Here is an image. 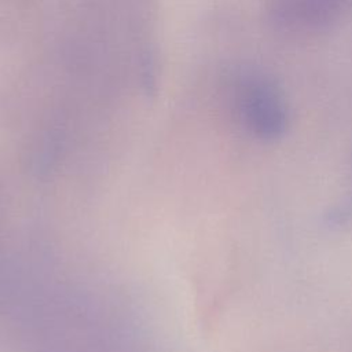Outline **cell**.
<instances>
[{"instance_id": "obj_1", "label": "cell", "mask_w": 352, "mask_h": 352, "mask_svg": "<svg viewBox=\"0 0 352 352\" xmlns=\"http://www.w3.org/2000/svg\"><path fill=\"white\" fill-rule=\"evenodd\" d=\"M238 107L246 128L263 140L280 138L289 121V111L282 91L264 76H252L242 82Z\"/></svg>"}, {"instance_id": "obj_2", "label": "cell", "mask_w": 352, "mask_h": 352, "mask_svg": "<svg viewBox=\"0 0 352 352\" xmlns=\"http://www.w3.org/2000/svg\"><path fill=\"white\" fill-rule=\"evenodd\" d=\"M341 0H278L275 12L292 28H319L337 15Z\"/></svg>"}]
</instances>
